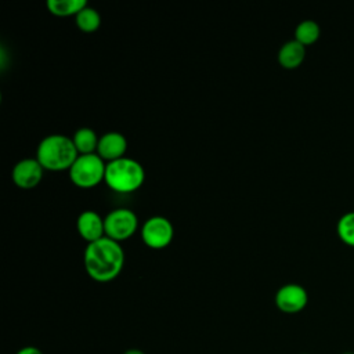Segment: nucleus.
I'll return each mask as SVG.
<instances>
[{
	"instance_id": "obj_1",
	"label": "nucleus",
	"mask_w": 354,
	"mask_h": 354,
	"mask_svg": "<svg viewBox=\"0 0 354 354\" xmlns=\"http://www.w3.org/2000/svg\"><path fill=\"white\" fill-rule=\"evenodd\" d=\"M83 264L91 279L97 282H111L123 270L124 250L119 242L104 236L86 246Z\"/></svg>"
},
{
	"instance_id": "obj_2",
	"label": "nucleus",
	"mask_w": 354,
	"mask_h": 354,
	"mask_svg": "<svg viewBox=\"0 0 354 354\" xmlns=\"http://www.w3.org/2000/svg\"><path fill=\"white\" fill-rule=\"evenodd\" d=\"M77 153L72 138L62 134H50L40 141L36 159L44 170L62 171L72 167L79 156Z\"/></svg>"
},
{
	"instance_id": "obj_3",
	"label": "nucleus",
	"mask_w": 354,
	"mask_h": 354,
	"mask_svg": "<svg viewBox=\"0 0 354 354\" xmlns=\"http://www.w3.org/2000/svg\"><path fill=\"white\" fill-rule=\"evenodd\" d=\"M145 180V171L141 163L131 158H120L106 163L105 178L106 185L119 194L137 191Z\"/></svg>"
},
{
	"instance_id": "obj_4",
	"label": "nucleus",
	"mask_w": 354,
	"mask_h": 354,
	"mask_svg": "<svg viewBox=\"0 0 354 354\" xmlns=\"http://www.w3.org/2000/svg\"><path fill=\"white\" fill-rule=\"evenodd\" d=\"M106 165L98 153L79 155L69 169L71 181L79 188H93L105 178Z\"/></svg>"
},
{
	"instance_id": "obj_5",
	"label": "nucleus",
	"mask_w": 354,
	"mask_h": 354,
	"mask_svg": "<svg viewBox=\"0 0 354 354\" xmlns=\"http://www.w3.org/2000/svg\"><path fill=\"white\" fill-rule=\"evenodd\" d=\"M105 236L120 242L130 238L138 227V218L136 213L126 207H119L108 213L104 218Z\"/></svg>"
},
{
	"instance_id": "obj_6",
	"label": "nucleus",
	"mask_w": 354,
	"mask_h": 354,
	"mask_svg": "<svg viewBox=\"0 0 354 354\" xmlns=\"http://www.w3.org/2000/svg\"><path fill=\"white\" fill-rule=\"evenodd\" d=\"M174 235V230L171 223L162 216L149 217L142 228H141V238L144 243L151 249H163L170 245Z\"/></svg>"
},
{
	"instance_id": "obj_7",
	"label": "nucleus",
	"mask_w": 354,
	"mask_h": 354,
	"mask_svg": "<svg viewBox=\"0 0 354 354\" xmlns=\"http://www.w3.org/2000/svg\"><path fill=\"white\" fill-rule=\"evenodd\" d=\"M308 303L307 290L299 283H286L275 295L277 307L286 314H296L304 310Z\"/></svg>"
},
{
	"instance_id": "obj_8",
	"label": "nucleus",
	"mask_w": 354,
	"mask_h": 354,
	"mask_svg": "<svg viewBox=\"0 0 354 354\" xmlns=\"http://www.w3.org/2000/svg\"><path fill=\"white\" fill-rule=\"evenodd\" d=\"M43 166L37 159L26 158L19 160L11 173L12 181L17 187L22 189H32L39 185L43 178Z\"/></svg>"
},
{
	"instance_id": "obj_9",
	"label": "nucleus",
	"mask_w": 354,
	"mask_h": 354,
	"mask_svg": "<svg viewBox=\"0 0 354 354\" xmlns=\"http://www.w3.org/2000/svg\"><path fill=\"white\" fill-rule=\"evenodd\" d=\"M79 235L88 243L105 236L104 218L94 210H84L79 214L76 221Z\"/></svg>"
},
{
	"instance_id": "obj_10",
	"label": "nucleus",
	"mask_w": 354,
	"mask_h": 354,
	"mask_svg": "<svg viewBox=\"0 0 354 354\" xmlns=\"http://www.w3.org/2000/svg\"><path fill=\"white\" fill-rule=\"evenodd\" d=\"M127 149L126 137L118 131H108L100 137L97 153L108 162L118 160L124 158V152Z\"/></svg>"
},
{
	"instance_id": "obj_11",
	"label": "nucleus",
	"mask_w": 354,
	"mask_h": 354,
	"mask_svg": "<svg viewBox=\"0 0 354 354\" xmlns=\"http://www.w3.org/2000/svg\"><path fill=\"white\" fill-rule=\"evenodd\" d=\"M306 58V47L297 40H289L278 51V62L285 69L299 68Z\"/></svg>"
},
{
	"instance_id": "obj_12",
	"label": "nucleus",
	"mask_w": 354,
	"mask_h": 354,
	"mask_svg": "<svg viewBox=\"0 0 354 354\" xmlns=\"http://www.w3.org/2000/svg\"><path fill=\"white\" fill-rule=\"evenodd\" d=\"M72 141L80 155H88V153H94V151H97L100 138L97 137L94 130H91L88 127H82L75 131Z\"/></svg>"
},
{
	"instance_id": "obj_13",
	"label": "nucleus",
	"mask_w": 354,
	"mask_h": 354,
	"mask_svg": "<svg viewBox=\"0 0 354 354\" xmlns=\"http://www.w3.org/2000/svg\"><path fill=\"white\" fill-rule=\"evenodd\" d=\"M87 7L84 0H48L47 8L53 15L69 17L77 15L83 8Z\"/></svg>"
},
{
	"instance_id": "obj_14",
	"label": "nucleus",
	"mask_w": 354,
	"mask_h": 354,
	"mask_svg": "<svg viewBox=\"0 0 354 354\" xmlns=\"http://www.w3.org/2000/svg\"><path fill=\"white\" fill-rule=\"evenodd\" d=\"M321 36L319 25L313 19L301 21L295 29V40H297L304 47L314 44Z\"/></svg>"
},
{
	"instance_id": "obj_15",
	"label": "nucleus",
	"mask_w": 354,
	"mask_h": 354,
	"mask_svg": "<svg viewBox=\"0 0 354 354\" xmlns=\"http://www.w3.org/2000/svg\"><path fill=\"white\" fill-rule=\"evenodd\" d=\"M76 25L86 33L95 32L101 25V15L95 8L87 6L76 15Z\"/></svg>"
},
{
	"instance_id": "obj_16",
	"label": "nucleus",
	"mask_w": 354,
	"mask_h": 354,
	"mask_svg": "<svg viewBox=\"0 0 354 354\" xmlns=\"http://www.w3.org/2000/svg\"><path fill=\"white\" fill-rule=\"evenodd\" d=\"M336 232L339 239L347 245L354 248V210L344 213L336 224Z\"/></svg>"
},
{
	"instance_id": "obj_17",
	"label": "nucleus",
	"mask_w": 354,
	"mask_h": 354,
	"mask_svg": "<svg viewBox=\"0 0 354 354\" xmlns=\"http://www.w3.org/2000/svg\"><path fill=\"white\" fill-rule=\"evenodd\" d=\"M17 354H43L39 348H36V347H32V346H28V347H24V348H21Z\"/></svg>"
},
{
	"instance_id": "obj_18",
	"label": "nucleus",
	"mask_w": 354,
	"mask_h": 354,
	"mask_svg": "<svg viewBox=\"0 0 354 354\" xmlns=\"http://www.w3.org/2000/svg\"><path fill=\"white\" fill-rule=\"evenodd\" d=\"M123 354H145V353L141 351V350H138V348H129V350H126Z\"/></svg>"
},
{
	"instance_id": "obj_19",
	"label": "nucleus",
	"mask_w": 354,
	"mask_h": 354,
	"mask_svg": "<svg viewBox=\"0 0 354 354\" xmlns=\"http://www.w3.org/2000/svg\"><path fill=\"white\" fill-rule=\"evenodd\" d=\"M343 354H354V353H351V351H346V353H343Z\"/></svg>"
},
{
	"instance_id": "obj_20",
	"label": "nucleus",
	"mask_w": 354,
	"mask_h": 354,
	"mask_svg": "<svg viewBox=\"0 0 354 354\" xmlns=\"http://www.w3.org/2000/svg\"><path fill=\"white\" fill-rule=\"evenodd\" d=\"M303 354H307V353H303Z\"/></svg>"
}]
</instances>
